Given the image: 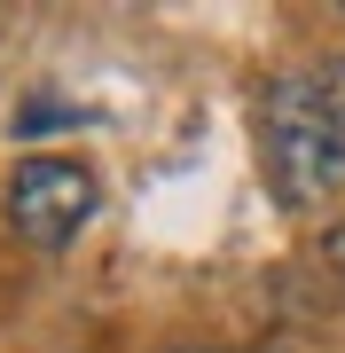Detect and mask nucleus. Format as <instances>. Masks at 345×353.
<instances>
[{"label": "nucleus", "mask_w": 345, "mask_h": 353, "mask_svg": "<svg viewBox=\"0 0 345 353\" xmlns=\"http://www.w3.org/2000/svg\"><path fill=\"white\" fill-rule=\"evenodd\" d=\"M259 157L291 212L345 189V63L282 71L259 102Z\"/></svg>", "instance_id": "f257e3e1"}, {"label": "nucleus", "mask_w": 345, "mask_h": 353, "mask_svg": "<svg viewBox=\"0 0 345 353\" xmlns=\"http://www.w3.org/2000/svg\"><path fill=\"white\" fill-rule=\"evenodd\" d=\"M94 165L79 157H24L8 181V228L32 243V252H63L79 228L94 220Z\"/></svg>", "instance_id": "f03ea898"}, {"label": "nucleus", "mask_w": 345, "mask_h": 353, "mask_svg": "<svg viewBox=\"0 0 345 353\" xmlns=\"http://www.w3.org/2000/svg\"><path fill=\"white\" fill-rule=\"evenodd\" d=\"M79 110H55V102H32L24 118H16V134H48V126H71Z\"/></svg>", "instance_id": "7ed1b4c3"}, {"label": "nucleus", "mask_w": 345, "mask_h": 353, "mask_svg": "<svg viewBox=\"0 0 345 353\" xmlns=\"http://www.w3.org/2000/svg\"><path fill=\"white\" fill-rule=\"evenodd\" d=\"M330 267H337V275H345V220L330 228Z\"/></svg>", "instance_id": "20e7f679"}]
</instances>
